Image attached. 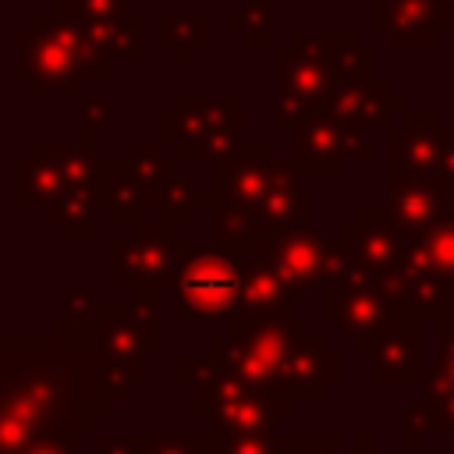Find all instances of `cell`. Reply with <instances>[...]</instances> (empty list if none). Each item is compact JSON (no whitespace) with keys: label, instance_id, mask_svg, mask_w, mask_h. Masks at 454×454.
<instances>
[{"label":"cell","instance_id":"1","mask_svg":"<svg viewBox=\"0 0 454 454\" xmlns=\"http://www.w3.org/2000/svg\"><path fill=\"white\" fill-rule=\"evenodd\" d=\"M110 408L96 326L53 319L46 337H4L0 454H21L50 436H96Z\"/></svg>","mask_w":454,"mask_h":454},{"label":"cell","instance_id":"2","mask_svg":"<svg viewBox=\"0 0 454 454\" xmlns=\"http://www.w3.org/2000/svg\"><path fill=\"white\" fill-rule=\"evenodd\" d=\"M177 383L195 390L209 376L248 380L284 390L291 401H323L340 380L337 355L309 333L301 319H234L209 340V355L181 351L174 362Z\"/></svg>","mask_w":454,"mask_h":454},{"label":"cell","instance_id":"3","mask_svg":"<svg viewBox=\"0 0 454 454\" xmlns=\"http://www.w3.org/2000/svg\"><path fill=\"white\" fill-rule=\"evenodd\" d=\"M206 209L213 245L255 252L259 241L305 223L301 174L291 160H277L270 142L245 145L238 156L213 163Z\"/></svg>","mask_w":454,"mask_h":454},{"label":"cell","instance_id":"4","mask_svg":"<svg viewBox=\"0 0 454 454\" xmlns=\"http://www.w3.org/2000/svg\"><path fill=\"white\" fill-rule=\"evenodd\" d=\"M14 74L28 82L35 96H82V82H106L114 74V53L50 0L46 11L32 14L28 28L14 35Z\"/></svg>","mask_w":454,"mask_h":454},{"label":"cell","instance_id":"5","mask_svg":"<svg viewBox=\"0 0 454 454\" xmlns=\"http://www.w3.org/2000/svg\"><path fill=\"white\" fill-rule=\"evenodd\" d=\"M160 294L163 291H128L124 301L103 305L96 323V358L114 404L128 401L131 390L145 383V358L163 344Z\"/></svg>","mask_w":454,"mask_h":454},{"label":"cell","instance_id":"6","mask_svg":"<svg viewBox=\"0 0 454 454\" xmlns=\"http://www.w3.org/2000/svg\"><path fill=\"white\" fill-rule=\"evenodd\" d=\"M241 110L245 99L231 96H177L160 117V142L177 160H209L223 163L245 149L241 142Z\"/></svg>","mask_w":454,"mask_h":454},{"label":"cell","instance_id":"7","mask_svg":"<svg viewBox=\"0 0 454 454\" xmlns=\"http://www.w3.org/2000/svg\"><path fill=\"white\" fill-rule=\"evenodd\" d=\"M255 252L248 248H223V245H195L177 280V305L174 316L181 323L213 319L231 326L241 312V287Z\"/></svg>","mask_w":454,"mask_h":454},{"label":"cell","instance_id":"8","mask_svg":"<svg viewBox=\"0 0 454 454\" xmlns=\"http://www.w3.org/2000/svg\"><path fill=\"white\" fill-rule=\"evenodd\" d=\"M273 124L294 128L309 114H319L330 106L333 96V60L326 46V32H291L284 46L273 50Z\"/></svg>","mask_w":454,"mask_h":454},{"label":"cell","instance_id":"9","mask_svg":"<svg viewBox=\"0 0 454 454\" xmlns=\"http://www.w3.org/2000/svg\"><path fill=\"white\" fill-rule=\"evenodd\" d=\"M291 397L277 387L209 376L192 390L195 419L209 422V433L220 436H245V433H273L291 415Z\"/></svg>","mask_w":454,"mask_h":454},{"label":"cell","instance_id":"10","mask_svg":"<svg viewBox=\"0 0 454 454\" xmlns=\"http://www.w3.org/2000/svg\"><path fill=\"white\" fill-rule=\"evenodd\" d=\"M255 259L277 273L294 305H305L312 291L330 287L344 273V248L326 241L312 223H298L255 245Z\"/></svg>","mask_w":454,"mask_h":454},{"label":"cell","instance_id":"11","mask_svg":"<svg viewBox=\"0 0 454 454\" xmlns=\"http://www.w3.org/2000/svg\"><path fill=\"white\" fill-rule=\"evenodd\" d=\"M195 252V241L177 238V231H167L163 223H142L128 231V238H117L110 245L114 255V287L124 291H167L177 287L188 255Z\"/></svg>","mask_w":454,"mask_h":454},{"label":"cell","instance_id":"12","mask_svg":"<svg viewBox=\"0 0 454 454\" xmlns=\"http://www.w3.org/2000/svg\"><path fill=\"white\" fill-rule=\"evenodd\" d=\"M99 181V153L96 142L74 145H32L28 156L14 163V202L18 209L28 206H57L71 188Z\"/></svg>","mask_w":454,"mask_h":454},{"label":"cell","instance_id":"13","mask_svg":"<svg viewBox=\"0 0 454 454\" xmlns=\"http://www.w3.org/2000/svg\"><path fill=\"white\" fill-rule=\"evenodd\" d=\"M387 170L390 181H454V128L436 124L433 110H404L387 128Z\"/></svg>","mask_w":454,"mask_h":454},{"label":"cell","instance_id":"14","mask_svg":"<svg viewBox=\"0 0 454 454\" xmlns=\"http://www.w3.org/2000/svg\"><path fill=\"white\" fill-rule=\"evenodd\" d=\"M369 156H372L369 131L358 128V124H348V121L333 117L330 110L309 114L305 121H298L291 128L287 160L294 163L298 174L330 177V174L340 170V163H348V160H369Z\"/></svg>","mask_w":454,"mask_h":454},{"label":"cell","instance_id":"15","mask_svg":"<svg viewBox=\"0 0 454 454\" xmlns=\"http://www.w3.org/2000/svg\"><path fill=\"white\" fill-rule=\"evenodd\" d=\"M337 245H340L351 259H358L362 266H369V270H376L380 277H387L390 270H397V266L408 259L411 238H404V234L394 227V220H390L387 209H369V206H362V209H355V220L340 223Z\"/></svg>","mask_w":454,"mask_h":454},{"label":"cell","instance_id":"16","mask_svg":"<svg viewBox=\"0 0 454 454\" xmlns=\"http://www.w3.org/2000/svg\"><path fill=\"white\" fill-rule=\"evenodd\" d=\"M454 181L419 177V181H387V213L404 238H426L447 220Z\"/></svg>","mask_w":454,"mask_h":454},{"label":"cell","instance_id":"17","mask_svg":"<svg viewBox=\"0 0 454 454\" xmlns=\"http://www.w3.org/2000/svg\"><path fill=\"white\" fill-rule=\"evenodd\" d=\"M419 326L422 319L404 312L365 355L372 369L376 387H411L422 383V348H419Z\"/></svg>","mask_w":454,"mask_h":454},{"label":"cell","instance_id":"18","mask_svg":"<svg viewBox=\"0 0 454 454\" xmlns=\"http://www.w3.org/2000/svg\"><path fill=\"white\" fill-rule=\"evenodd\" d=\"M372 28L387 35L390 46L422 50L443 32L440 0H372Z\"/></svg>","mask_w":454,"mask_h":454},{"label":"cell","instance_id":"19","mask_svg":"<svg viewBox=\"0 0 454 454\" xmlns=\"http://www.w3.org/2000/svg\"><path fill=\"white\" fill-rule=\"evenodd\" d=\"M387 291L411 312L419 316L422 323L429 319L433 326L450 319V280H443L436 270L422 266V262H411L404 259L397 270H390L383 277Z\"/></svg>","mask_w":454,"mask_h":454},{"label":"cell","instance_id":"20","mask_svg":"<svg viewBox=\"0 0 454 454\" xmlns=\"http://www.w3.org/2000/svg\"><path fill=\"white\" fill-rule=\"evenodd\" d=\"M99 199H103V209L114 216V223L128 231L149 223L145 216L153 213V192L131 174L124 156L99 160Z\"/></svg>","mask_w":454,"mask_h":454},{"label":"cell","instance_id":"21","mask_svg":"<svg viewBox=\"0 0 454 454\" xmlns=\"http://www.w3.org/2000/svg\"><path fill=\"white\" fill-rule=\"evenodd\" d=\"M404 106V96L394 92L383 78H369V82H355V85H344L330 96V114L348 121V124H358V128H380L390 121V114H401Z\"/></svg>","mask_w":454,"mask_h":454},{"label":"cell","instance_id":"22","mask_svg":"<svg viewBox=\"0 0 454 454\" xmlns=\"http://www.w3.org/2000/svg\"><path fill=\"white\" fill-rule=\"evenodd\" d=\"M291 294L287 287L277 280V273L270 266H262L259 259L248 262L245 273V287H241V312L238 319H291Z\"/></svg>","mask_w":454,"mask_h":454},{"label":"cell","instance_id":"23","mask_svg":"<svg viewBox=\"0 0 454 454\" xmlns=\"http://www.w3.org/2000/svg\"><path fill=\"white\" fill-rule=\"evenodd\" d=\"M156 32H160V43L181 64H192L195 53L213 43V18L206 11H167L156 18Z\"/></svg>","mask_w":454,"mask_h":454},{"label":"cell","instance_id":"24","mask_svg":"<svg viewBox=\"0 0 454 454\" xmlns=\"http://www.w3.org/2000/svg\"><path fill=\"white\" fill-rule=\"evenodd\" d=\"M99 209H103L99 181L96 184H82V188H71L57 206H50V223L60 227V234L67 241H92L99 234V227H96V213Z\"/></svg>","mask_w":454,"mask_h":454},{"label":"cell","instance_id":"25","mask_svg":"<svg viewBox=\"0 0 454 454\" xmlns=\"http://www.w3.org/2000/svg\"><path fill=\"white\" fill-rule=\"evenodd\" d=\"M156 209V223H163L167 231H177L184 223H192L199 216V209H206V195H199V188L192 184V177L174 174L153 199Z\"/></svg>","mask_w":454,"mask_h":454},{"label":"cell","instance_id":"26","mask_svg":"<svg viewBox=\"0 0 454 454\" xmlns=\"http://www.w3.org/2000/svg\"><path fill=\"white\" fill-rule=\"evenodd\" d=\"M124 160H128L131 174L153 192V199H156V192H160L174 174H181V170H177L181 160H177L163 142H131V149L124 153Z\"/></svg>","mask_w":454,"mask_h":454},{"label":"cell","instance_id":"27","mask_svg":"<svg viewBox=\"0 0 454 454\" xmlns=\"http://www.w3.org/2000/svg\"><path fill=\"white\" fill-rule=\"evenodd\" d=\"M273 18H277V0H245L234 14H227V28L241 35L248 50H277L273 43Z\"/></svg>","mask_w":454,"mask_h":454},{"label":"cell","instance_id":"28","mask_svg":"<svg viewBox=\"0 0 454 454\" xmlns=\"http://www.w3.org/2000/svg\"><path fill=\"white\" fill-rule=\"evenodd\" d=\"M411 262H422L429 270H436L443 280L454 284V223H440L436 231H429L426 238H411L408 248Z\"/></svg>","mask_w":454,"mask_h":454},{"label":"cell","instance_id":"29","mask_svg":"<svg viewBox=\"0 0 454 454\" xmlns=\"http://www.w3.org/2000/svg\"><path fill=\"white\" fill-rule=\"evenodd\" d=\"M436 340H440V358L426 369V394L422 397H440L454 390V319L436 323Z\"/></svg>","mask_w":454,"mask_h":454},{"label":"cell","instance_id":"30","mask_svg":"<svg viewBox=\"0 0 454 454\" xmlns=\"http://www.w3.org/2000/svg\"><path fill=\"white\" fill-rule=\"evenodd\" d=\"M284 436L277 433H245V436H220L209 433L206 454H280Z\"/></svg>","mask_w":454,"mask_h":454},{"label":"cell","instance_id":"31","mask_svg":"<svg viewBox=\"0 0 454 454\" xmlns=\"http://www.w3.org/2000/svg\"><path fill=\"white\" fill-rule=\"evenodd\" d=\"M78 106H82V142H96V131L114 128V106H110L106 96L82 92L78 96Z\"/></svg>","mask_w":454,"mask_h":454},{"label":"cell","instance_id":"32","mask_svg":"<svg viewBox=\"0 0 454 454\" xmlns=\"http://www.w3.org/2000/svg\"><path fill=\"white\" fill-rule=\"evenodd\" d=\"M209 433H145V454H206Z\"/></svg>","mask_w":454,"mask_h":454},{"label":"cell","instance_id":"33","mask_svg":"<svg viewBox=\"0 0 454 454\" xmlns=\"http://www.w3.org/2000/svg\"><path fill=\"white\" fill-rule=\"evenodd\" d=\"M99 316H103V305L89 287H67L64 291V316L60 319L78 323V326H96Z\"/></svg>","mask_w":454,"mask_h":454},{"label":"cell","instance_id":"34","mask_svg":"<svg viewBox=\"0 0 454 454\" xmlns=\"http://www.w3.org/2000/svg\"><path fill=\"white\" fill-rule=\"evenodd\" d=\"M426 433H433V411H429V404L419 401V404L401 408V440H404L401 450H415Z\"/></svg>","mask_w":454,"mask_h":454},{"label":"cell","instance_id":"35","mask_svg":"<svg viewBox=\"0 0 454 454\" xmlns=\"http://www.w3.org/2000/svg\"><path fill=\"white\" fill-rule=\"evenodd\" d=\"M340 440L333 433H294V436H284V447L280 454H340Z\"/></svg>","mask_w":454,"mask_h":454},{"label":"cell","instance_id":"36","mask_svg":"<svg viewBox=\"0 0 454 454\" xmlns=\"http://www.w3.org/2000/svg\"><path fill=\"white\" fill-rule=\"evenodd\" d=\"M89 447L96 454H145V433H135V436H106V433H96Z\"/></svg>","mask_w":454,"mask_h":454},{"label":"cell","instance_id":"37","mask_svg":"<svg viewBox=\"0 0 454 454\" xmlns=\"http://www.w3.org/2000/svg\"><path fill=\"white\" fill-rule=\"evenodd\" d=\"M433 411V433H443L450 436L454 433V390L450 394H440V397H422Z\"/></svg>","mask_w":454,"mask_h":454},{"label":"cell","instance_id":"38","mask_svg":"<svg viewBox=\"0 0 454 454\" xmlns=\"http://www.w3.org/2000/svg\"><path fill=\"white\" fill-rule=\"evenodd\" d=\"M340 454H404V450H401V447H394V450H380V447L372 443V436H369V433H358V436H355Z\"/></svg>","mask_w":454,"mask_h":454},{"label":"cell","instance_id":"39","mask_svg":"<svg viewBox=\"0 0 454 454\" xmlns=\"http://www.w3.org/2000/svg\"><path fill=\"white\" fill-rule=\"evenodd\" d=\"M450 60H454V32H450Z\"/></svg>","mask_w":454,"mask_h":454},{"label":"cell","instance_id":"40","mask_svg":"<svg viewBox=\"0 0 454 454\" xmlns=\"http://www.w3.org/2000/svg\"><path fill=\"white\" fill-rule=\"evenodd\" d=\"M78 454H96V450H92V447H82V450H78Z\"/></svg>","mask_w":454,"mask_h":454},{"label":"cell","instance_id":"41","mask_svg":"<svg viewBox=\"0 0 454 454\" xmlns=\"http://www.w3.org/2000/svg\"><path fill=\"white\" fill-rule=\"evenodd\" d=\"M128 4H131V0H128Z\"/></svg>","mask_w":454,"mask_h":454}]
</instances>
